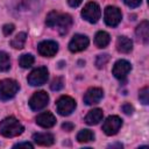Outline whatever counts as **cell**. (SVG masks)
Instances as JSON below:
<instances>
[{
	"instance_id": "28",
	"label": "cell",
	"mask_w": 149,
	"mask_h": 149,
	"mask_svg": "<svg viewBox=\"0 0 149 149\" xmlns=\"http://www.w3.org/2000/svg\"><path fill=\"white\" fill-rule=\"evenodd\" d=\"M121 111H122L125 114L130 115V114H133V112H134V107H133L129 102H126V104H123V105L121 106Z\"/></svg>"
},
{
	"instance_id": "27",
	"label": "cell",
	"mask_w": 149,
	"mask_h": 149,
	"mask_svg": "<svg viewBox=\"0 0 149 149\" xmlns=\"http://www.w3.org/2000/svg\"><path fill=\"white\" fill-rule=\"evenodd\" d=\"M139 99L143 105H148V102H149V88L147 86H144L142 90H140Z\"/></svg>"
},
{
	"instance_id": "22",
	"label": "cell",
	"mask_w": 149,
	"mask_h": 149,
	"mask_svg": "<svg viewBox=\"0 0 149 149\" xmlns=\"http://www.w3.org/2000/svg\"><path fill=\"white\" fill-rule=\"evenodd\" d=\"M34 62H35V58H34V56L30 55V54H23V55H21L20 58H19V64H20V66L23 68V69L30 68V66L34 64Z\"/></svg>"
},
{
	"instance_id": "34",
	"label": "cell",
	"mask_w": 149,
	"mask_h": 149,
	"mask_svg": "<svg viewBox=\"0 0 149 149\" xmlns=\"http://www.w3.org/2000/svg\"><path fill=\"white\" fill-rule=\"evenodd\" d=\"M109 147H119V148H122V144H111Z\"/></svg>"
},
{
	"instance_id": "30",
	"label": "cell",
	"mask_w": 149,
	"mask_h": 149,
	"mask_svg": "<svg viewBox=\"0 0 149 149\" xmlns=\"http://www.w3.org/2000/svg\"><path fill=\"white\" fill-rule=\"evenodd\" d=\"M125 2V5H127L130 8H135L137 6H140V3L142 2V0H122Z\"/></svg>"
},
{
	"instance_id": "24",
	"label": "cell",
	"mask_w": 149,
	"mask_h": 149,
	"mask_svg": "<svg viewBox=\"0 0 149 149\" xmlns=\"http://www.w3.org/2000/svg\"><path fill=\"white\" fill-rule=\"evenodd\" d=\"M58 16H59V13H58V12H56V10H51V12L47 15V17H45V24H47L48 27H51V28L55 27L56 23H57Z\"/></svg>"
},
{
	"instance_id": "5",
	"label": "cell",
	"mask_w": 149,
	"mask_h": 149,
	"mask_svg": "<svg viewBox=\"0 0 149 149\" xmlns=\"http://www.w3.org/2000/svg\"><path fill=\"white\" fill-rule=\"evenodd\" d=\"M81 16L90 23H95L99 21L101 16V10L98 3L95 2H87L81 10Z\"/></svg>"
},
{
	"instance_id": "4",
	"label": "cell",
	"mask_w": 149,
	"mask_h": 149,
	"mask_svg": "<svg viewBox=\"0 0 149 149\" xmlns=\"http://www.w3.org/2000/svg\"><path fill=\"white\" fill-rule=\"evenodd\" d=\"M76 100L69 95H62L57 102H56V107H57V112L63 115V116H68L70 115L74 109H76Z\"/></svg>"
},
{
	"instance_id": "11",
	"label": "cell",
	"mask_w": 149,
	"mask_h": 149,
	"mask_svg": "<svg viewBox=\"0 0 149 149\" xmlns=\"http://www.w3.org/2000/svg\"><path fill=\"white\" fill-rule=\"evenodd\" d=\"M37 51L41 56L44 57H54L58 51V43L55 41H42L37 45Z\"/></svg>"
},
{
	"instance_id": "16",
	"label": "cell",
	"mask_w": 149,
	"mask_h": 149,
	"mask_svg": "<svg viewBox=\"0 0 149 149\" xmlns=\"http://www.w3.org/2000/svg\"><path fill=\"white\" fill-rule=\"evenodd\" d=\"M135 34L137 36V38L147 44L149 42V22L148 21H142L137 27H136V30H135Z\"/></svg>"
},
{
	"instance_id": "32",
	"label": "cell",
	"mask_w": 149,
	"mask_h": 149,
	"mask_svg": "<svg viewBox=\"0 0 149 149\" xmlns=\"http://www.w3.org/2000/svg\"><path fill=\"white\" fill-rule=\"evenodd\" d=\"M21 147H26V148H33V144L29 143V142H20V143H16L14 144V148H21Z\"/></svg>"
},
{
	"instance_id": "23",
	"label": "cell",
	"mask_w": 149,
	"mask_h": 149,
	"mask_svg": "<svg viewBox=\"0 0 149 149\" xmlns=\"http://www.w3.org/2000/svg\"><path fill=\"white\" fill-rule=\"evenodd\" d=\"M10 69V59L9 55L5 51H0V71L6 72Z\"/></svg>"
},
{
	"instance_id": "18",
	"label": "cell",
	"mask_w": 149,
	"mask_h": 149,
	"mask_svg": "<svg viewBox=\"0 0 149 149\" xmlns=\"http://www.w3.org/2000/svg\"><path fill=\"white\" fill-rule=\"evenodd\" d=\"M102 116H104V114H102V111H101L100 108H93V109H91V111L86 114V116H85V122H86L87 125L93 126V125L99 123V122L102 120Z\"/></svg>"
},
{
	"instance_id": "3",
	"label": "cell",
	"mask_w": 149,
	"mask_h": 149,
	"mask_svg": "<svg viewBox=\"0 0 149 149\" xmlns=\"http://www.w3.org/2000/svg\"><path fill=\"white\" fill-rule=\"evenodd\" d=\"M48 77H49L48 69L45 66H40L34 69L28 74L27 80H28V84H30L31 86H41L47 83Z\"/></svg>"
},
{
	"instance_id": "12",
	"label": "cell",
	"mask_w": 149,
	"mask_h": 149,
	"mask_svg": "<svg viewBox=\"0 0 149 149\" xmlns=\"http://www.w3.org/2000/svg\"><path fill=\"white\" fill-rule=\"evenodd\" d=\"M104 97V91L99 87H91L86 91V93L84 94V102L86 105H95L98 102H100V100Z\"/></svg>"
},
{
	"instance_id": "25",
	"label": "cell",
	"mask_w": 149,
	"mask_h": 149,
	"mask_svg": "<svg viewBox=\"0 0 149 149\" xmlns=\"http://www.w3.org/2000/svg\"><path fill=\"white\" fill-rule=\"evenodd\" d=\"M109 61V55L108 54H100L95 58V65L98 69H102Z\"/></svg>"
},
{
	"instance_id": "19",
	"label": "cell",
	"mask_w": 149,
	"mask_h": 149,
	"mask_svg": "<svg viewBox=\"0 0 149 149\" xmlns=\"http://www.w3.org/2000/svg\"><path fill=\"white\" fill-rule=\"evenodd\" d=\"M109 41H111L109 34L106 33V31H102V30L101 31H98L95 34V36H94V43H95V45L98 48H105V47H107L108 43H109Z\"/></svg>"
},
{
	"instance_id": "33",
	"label": "cell",
	"mask_w": 149,
	"mask_h": 149,
	"mask_svg": "<svg viewBox=\"0 0 149 149\" xmlns=\"http://www.w3.org/2000/svg\"><path fill=\"white\" fill-rule=\"evenodd\" d=\"M83 2V0H68V3L71 6V7H78L80 3Z\"/></svg>"
},
{
	"instance_id": "14",
	"label": "cell",
	"mask_w": 149,
	"mask_h": 149,
	"mask_svg": "<svg viewBox=\"0 0 149 149\" xmlns=\"http://www.w3.org/2000/svg\"><path fill=\"white\" fill-rule=\"evenodd\" d=\"M36 123L42 128H51L56 123V118L50 112H43L36 116Z\"/></svg>"
},
{
	"instance_id": "2",
	"label": "cell",
	"mask_w": 149,
	"mask_h": 149,
	"mask_svg": "<svg viewBox=\"0 0 149 149\" xmlns=\"http://www.w3.org/2000/svg\"><path fill=\"white\" fill-rule=\"evenodd\" d=\"M20 86L19 83L13 79H2L0 80V100L6 101L15 97Z\"/></svg>"
},
{
	"instance_id": "6",
	"label": "cell",
	"mask_w": 149,
	"mask_h": 149,
	"mask_svg": "<svg viewBox=\"0 0 149 149\" xmlns=\"http://www.w3.org/2000/svg\"><path fill=\"white\" fill-rule=\"evenodd\" d=\"M122 19L121 10L115 6H107L104 12V20L105 23L109 27H116Z\"/></svg>"
},
{
	"instance_id": "29",
	"label": "cell",
	"mask_w": 149,
	"mask_h": 149,
	"mask_svg": "<svg viewBox=\"0 0 149 149\" xmlns=\"http://www.w3.org/2000/svg\"><path fill=\"white\" fill-rule=\"evenodd\" d=\"M14 29H15L14 24H12V23L5 24V26L2 27V31H3V35H5V36H8V35H10V34L14 31Z\"/></svg>"
},
{
	"instance_id": "10",
	"label": "cell",
	"mask_w": 149,
	"mask_h": 149,
	"mask_svg": "<svg viewBox=\"0 0 149 149\" xmlns=\"http://www.w3.org/2000/svg\"><path fill=\"white\" fill-rule=\"evenodd\" d=\"M88 37L85 36V35H81V34H76L70 43H69V50L71 52H79V51H83L85 50L87 47H88Z\"/></svg>"
},
{
	"instance_id": "26",
	"label": "cell",
	"mask_w": 149,
	"mask_h": 149,
	"mask_svg": "<svg viewBox=\"0 0 149 149\" xmlns=\"http://www.w3.org/2000/svg\"><path fill=\"white\" fill-rule=\"evenodd\" d=\"M63 87H64V79H63L62 77L55 78V79L51 81V84H50V88H51L52 91H59V90H62Z\"/></svg>"
},
{
	"instance_id": "8",
	"label": "cell",
	"mask_w": 149,
	"mask_h": 149,
	"mask_svg": "<svg viewBox=\"0 0 149 149\" xmlns=\"http://www.w3.org/2000/svg\"><path fill=\"white\" fill-rule=\"evenodd\" d=\"M121 126H122V120L118 115H109L102 125V130L105 132L106 135L112 136L119 132Z\"/></svg>"
},
{
	"instance_id": "20",
	"label": "cell",
	"mask_w": 149,
	"mask_h": 149,
	"mask_svg": "<svg viewBox=\"0 0 149 149\" xmlns=\"http://www.w3.org/2000/svg\"><path fill=\"white\" fill-rule=\"evenodd\" d=\"M27 41V34L26 33H19L16 34L12 41H10V45L14 49H22L24 47V43Z\"/></svg>"
},
{
	"instance_id": "31",
	"label": "cell",
	"mask_w": 149,
	"mask_h": 149,
	"mask_svg": "<svg viewBox=\"0 0 149 149\" xmlns=\"http://www.w3.org/2000/svg\"><path fill=\"white\" fill-rule=\"evenodd\" d=\"M62 128H63L64 130H66V132H71V130H73L74 126H73V123H71V122H65V123L62 125Z\"/></svg>"
},
{
	"instance_id": "21",
	"label": "cell",
	"mask_w": 149,
	"mask_h": 149,
	"mask_svg": "<svg viewBox=\"0 0 149 149\" xmlns=\"http://www.w3.org/2000/svg\"><path fill=\"white\" fill-rule=\"evenodd\" d=\"M94 140V134L93 132H91L90 129H81L78 134H77V141L80 143H86V142H91Z\"/></svg>"
},
{
	"instance_id": "1",
	"label": "cell",
	"mask_w": 149,
	"mask_h": 149,
	"mask_svg": "<svg viewBox=\"0 0 149 149\" xmlns=\"http://www.w3.org/2000/svg\"><path fill=\"white\" fill-rule=\"evenodd\" d=\"M24 128L13 116H8L0 122V133L5 137H15L23 133Z\"/></svg>"
},
{
	"instance_id": "9",
	"label": "cell",
	"mask_w": 149,
	"mask_h": 149,
	"mask_svg": "<svg viewBox=\"0 0 149 149\" xmlns=\"http://www.w3.org/2000/svg\"><path fill=\"white\" fill-rule=\"evenodd\" d=\"M130 70H132V65H130V63L128 61H126V59H119V61L115 62L112 72H113L114 77L116 79H119L120 81H123Z\"/></svg>"
},
{
	"instance_id": "7",
	"label": "cell",
	"mask_w": 149,
	"mask_h": 149,
	"mask_svg": "<svg viewBox=\"0 0 149 149\" xmlns=\"http://www.w3.org/2000/svg\"><path fill=\"white\" fill-rule=\"evenodd\" d=\"M49 102V95L44 91L35 92L31 98L29 99V107L33 111H41L43 109Z\"/></svg>"
},
{
	"instance_id": "17",
	"label": "cell",
	"mask_w": 149,
	"mask_h": 149,
	"mask_svg": "<svg viewBox=\"0 0 149 149\" xmlns=\"http://www.w3.org/2000/svg\"><path fill=\"white\" fill-rule=\"evenodd\" d=\"M116 49L121 54H129L133 50V42L126 36H119L116 40Z\"/></svg>"
},
{
	"instance_id": "15",
	"label": "cell",
	"mask_w": 149,
	"mask_h": 149,
	"mask_svg": "<svg viewBox=\"0 0 149 149\" xmlns=\"http://www.w3.org/2000/svg\"><path fill=\"white\" fill-rule=\"evenodd\" d=\"M33 140H34V142L36 144L43 146V147H49V146L54 144V142H55V137L50 133H37V134H34Z\"/></svg>"
},
{
	"instance_id": "13",
	"label": "cell",
	"mask_w": 149,
	"mask_h": 149,
	"mask_svg": "<svg viewBox=\"0 0 149 149\" xmlns=\"http://www.w3.org/2000/svg\"><path fill=\"white\" fill-rule=\"evenodd\" d=\"M72 26V17L69 14H59L57 23H56V28L58 30V33L61 35H65L68 34V31L70 30Z\"/></svg>"
}]
</instances>
